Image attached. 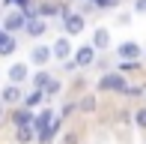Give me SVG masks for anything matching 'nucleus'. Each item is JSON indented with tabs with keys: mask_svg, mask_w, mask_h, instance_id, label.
Masks as SVG:
<instances>
[{
	"mask_svg": "<svg viewBox=\"0 0 146 144\" xmlns=\"http://www.w3.org/2000/svg\"><path fill=\"white\" fill-rule=\"evenodd\" d=\"M134 12L137 15H146V0H134Z\"/></svg>",
	"mask_w": 146,
	"mask_h": 144,
	"instance_id": "23",
	"label": "nucleus"
},
{
	"mask_svg": "<svg viewBox=\"0 0 146 144\" xmlns=\"http://www.w3.org/2000/svg\"><path fill=\"white\" fill-rule=\"evenodd\" d=\"M21 96H24L21 84H6V87L0 90V102H3L6 108H15V105H21Z\"/></svg>",
	"mask_w": 146,
	"mask_h": 144,
	"instance_id": "9",
	"label": "nucleus"
},
{
	"mask_svg": "<svg viewBox=\"0 0 146 144\" xmlns=\"http://www.w3.org/2000/svg\"><path fill=\"white\" fill-rule=\"evenodd\" d=\"M15 51H18L15 33H3V30H0V57H12Z\"/></svg>",
	"mask_w": 146,
	"mask_h": 144,
	"instance_id": "13",
	"label": "nucleus"
},
{
	"mask_svg": "<svg viewBox=\"0 0 146 144\" xmlns=\"http://www.w3.org/2000/svg\"><path fill=\"white\" fill-rule=\"evenodd\" d=\"M6 78H9V84H24L30 78V63H24V60L12 63V66L6 69Z\"/></svg>",
	"mask_w": 146,
	"mask_h": 144,
	"instance_id": "11",
	"label": "nucleus"
},
{
	"mask_svg": "<svg viewBox=\"0 0 146 144\" xmlns=\"http://www.w3.org/2000/svg\"><path fill=\"white\" fill-rule=\"evenodd\" d=\"M48 78H51V72H48V69L42 66V69L36 72V78H33V87H39V90H42V87H45V81H48Z\"/></svg>",
	"mask_w": 146,
	"mask_h": 144,
	"instance_id": "20",
	"label": "nucleus"
},
{
	"mask_svg": "<svg viewBox=\"0 0 146 144\" xmlns=\"http://www.w3.org/2000/svg\"><path fill=\"white\" fill-rule=\"evenodd\" d=\"M24 24H27V15H24V12H6L3 21H0V30H3V33H21Z\"/></svg>",
	"mask_w": 146,
	"mask_h": 144,
	"instance_id": "6",
	"label": "nucleus"
},
{
	"mask_svg": "<svg viewBox=\"0 0 146 144\" xmlns=\"http://www.w3.org/2000/svg\"><path fill=\"white\" fill-rule=\"evenodd\" d=\"M131 120L137 123V129H140V132H146V105H140L134 111V114H131Z\"/></svg>",
	"mask_w": 146,
	"mask_h": 144,
	"instance_id": "19",
	"label": "nucleus"
},
{
	"mask_svg": "<svg viewBox=\"0 0 146 144\" xmlns=\"http://www.w3.org/2000/svg\"><path fill=\"white\" fill-rule=\"evenodd\" d=\"M72 63H75V66H81V69L92 66V63H96V48H92L90 42L81 45V48H75V51H72Z\"/></svg>",
	"mask_w": 146,
	"mask_h": 144,
	"instance_id": "8",
	"label": "nucleus"
},
{
	"mask_svg": "<svg viewBox=\"0 0 146 144\" xmlns=\"http://www.w3.org/2000/svg\"><path fill=\"white\" fill-rule=\"evenodd\" d=\"M90 3H92V6H98V3H102V0H90Z\"/></svg>",
	"mask_w": 146,
	"mask_h": 144,
	"instance_id": "26",
	"label": "nucleus"
},
{
	"mask_svg": "<svg viewBox=\"0 0 146 144\" xmlns=\"http://www.w3.org/2000/svg\"><path fill=\"white\" fill-rule=\"evenodd\" d=\"M87 27V15L84 12H66L63 15V33L66 36H81Z\"/></svg>",
	"mask_w": 146,
	"mask_h": 144,
	"instance_id": "2",
	"label": "nucleus"
},
{
	"mask_svg": "<svg viewBox=\"0 0 146 144\" xmlns=\"http://www.w3.org/2000/svg\"><path fill=\"white\" fill-rule=\"evenodd\" d=\"M116 57L119 60H140L143 57V45L137 39H125V42L116 45Z\"/></svg>",
	"mask_w": 146,
	"mask_h": 144,
	"instance_id": "5",
	"label": "nucleus"
},
{
	"mask_svg": "<svg viewBox=\"0 0 146 144\" xmlns=\"http://www.w3.org/2000/svg\"><path fill=\"white\" fill-rule=\"evenodd\" d=\"M30 66H39V69H42V66H48V63H51V45H45V42H36V45H33V48H30Z\"/></svg>",
	"mask_w": 146,
	"mask_h": 144,
	"instance_id": "7",
	"label": "nucleus"
},
{
	"mask_svg": "<svg viewBox=\"0 0 146 144\" xmlns=\"http://www.w3.org/2000/svg\"><path fill=\"white\" fill-rule=\"evenodd\" d=\"M143 57H146V45H143Z\"/></svg>",
	"mask_w": 146,
	"mask_h": 144,
	"instance_id": "27",
	"label": "nucleus"
},
{
	"mask_svg": "<svg viewBox=\"0 0 146 144\" xmlns=\"http://www.w3.org/2000/svg\"><path fill=\"white\" fill-rule=\"evenodd\" d=\"M33 138H36L33 123H27V126H15V144H33Z\"/></svg>",
	"mask_w": 146,
	"mask_h": 144,
	"instance_id": "17",
	"label": "nucleus"
},
{
	"mask_svg": "<svg viewBox=\"0 0 146 144\" xmlns=\"http://www.w3.org/2000/svg\"><path fill=\"white\" fill-rule=\"evenodd\" d=\"M60 90H63V81H60V78H54V75H51L48 81H45V87H42V93H45V99H51V96H57Z\"/></svg>",
	"mask_w": 146,
	"mask_h": 144,
	"instance_id": "18",
	"label": "nucleus"
},
{
	"mask_svg": "<svg viewBox=\"0 0 146 144\" xmlns=\"http://www.w3.org/2000/svg\"><path fill=\"white\" fill-rule=\"evenodd\" d=\"M119 3H122V0H102V3H98V9H116Z\"/></svg>",
	"mask_w": 146,
	"mask_h": 144,
	"instance_id": "22",
	"label": "nucleus"
},
{
	"mask_svg": "<svg viewBox=\"0 0 146 144\" xmlns=\"http://www.w3.org/2000/svg\"><path fill=\"white\" fill-rule=\"evenodd\" d=\"M33 117H36V114H33L30 108H24V105L18 108V105H15V108H12V114H9V120H12V126H27V123H33Z\"/></svg>",
	"mask_w": 146,
	"mask_h": 144,
	"instance_id": "14",
	"label": "nucleus"
},
{
	"mask_svg": "<svg viewBox=\"0 0 146 144\" xmlns=\"http://www.w3.org/2000/svg\"><path fill=\"white\" fill-rule=\"evenodd\" d=\"M48 18H39V15H33V18H27V24H24V30H27V36L30 39H42L45 33H48Z\"/></svg>",
	"mask_w": 146,
	"mask_h": 144,
	"instance_id": "10",
	"label": "nucleus"
},
{
	"mask_svg": "<svg viewBox=\"0 0 146 144\" xmlns=\"http://www.w3.org/2000/svg\"><path fill=\"white\" fill-rule=\"evenodd\" d=\"M3 117H6V105L0 102V120H3Z\"/></svg>",
	"mask_w": 146,
	"mask_h": 144,
	"instance_id": "25",
	"label": "nucleus"
},
{
	"mask_svg": "<svg viewBox=\"0 0 146 144\" xmlns=\"http://www.w3.org/2000/svg\"><path fill=\"white\" fill-rule=\"evenodd\" d=\"M42 102H45V93H42L39 87H33L30 93H24V96H21V105H24V108H30V111H36Z\"/></svg>",
	"mask_w": 146,
	"mask_h": 144,
	"instance_id": "16",
	"label": "nucleus"
},
{
	"mask_svg": "<svg viewBox=\"0 0 146 144\" xmlns=\"http://www.w3.org/2000/svg\"><path fill=\"white\" fill-rule=\"evenodd\" d=\"M75 108L81 111V114H96V108H98V96H96V93H84L81 99L75 102Z\"/></svg>",
	"mask_w": 146,
	"mask_h": 144,
	"instance_id": "15",
	"label": "nucleus"
},
{
	"mask_svg": "<svg viewBox=\"0 0 146 144\" xmlns=\"http://www.w3.org/2000/svg\"><path fill=\"white\" fill-rule=\"evenodd\" d=\"M63 144H81V132H78V129H69V132L63 135Z\"/></svg>",
	"mask_w": 146,
	"mask_h": 144,
	"instance_id": "21",
	"label": "nucleus"
},
{
	"mask_svg": "<svg viewBox=\"0 0 146 144\" xmlns=\"http://www.w3.org/2000/svg\"><path fill=\"white\" fill-rule=\"evenodd\" d=\"M72 51H75V45H72V36H57L54 39V45H51V60H57V63H66L72 57Z\"/></svg>",
	"mask_w": 146,
	"mask_h": 144,
	"instance_id": "4",
	"label": "nucleus"
},
{
	"mask_svg": "<svg viewBox=\"0 0 146 144\" xmlns=\"http://www.w3.org/2000/svg\"><path fill=\"white\" fill-rule=\"evenodd\" d=\"M0 78H3V72H0Z\"/></svg>",
	"mask_w": 146,
	"mask_h": 144,
	"instance_id": "28",
	"label": "nucleus"
},
{
	"mask_svg": "<svg viewBox=\"0 0 146 144\" xmlns=\"http://www.w3.org/2000/svg\"><path fill=\"white\" fill-rule=\"evenodd\" d=\"M92 48H96V51H108L110 48V45H113V39H110V30L108 27H96V30H92Z\"/></svg>",
	"mask_w": 146,
	"mask_h": 144,
	"instance_id": "12",
	"label": "nucleus"
},
{
	"mask_svg": "<svg viewBox=\"0 0 146 144\" xmlns=\"http://www.w3.org/2000/svg\"><path fill=\"white\" fill-rule=\"evenodd\" d=\"M33 9H36L39 18H63L66 12H69V6H66V3H57V0H39Z\"/></svg>",
	"mask_w": 146,
	"mask_h": 144,
	"instance_id": "3",
	"label": "nucleus"
},
{
	"mask_svg": "<svg viewBox=\"0 0 146 144\" xmlns=\"http://www.w3.org/2000/svg\"><path fill=\"white\" fill-rule=\"evenodd\" d=\"M96 90L98 93H125L128 90V78H125V72H104L96 81Z\"/></svg>",
	"mask_w": 146,
	"mask_h": 144,
	"instance_id": "1",
	"label": "nucleus"
},
{
	"mask_svg": "<svg viewBox=\"0 0 146 144\" xmlns=\"http://www.w3.org/2000/svg\"><path fill=\"white\" fill-rule=\"evenodd\" d=\"M6 3H15V6H21V9H24V6H27V0H6Z\"/></svg>",
	"mask_w": 146,
	"mask_h": 144,
	"instance_id": "24",
	"label": "nucleus"
}]
</instances>
